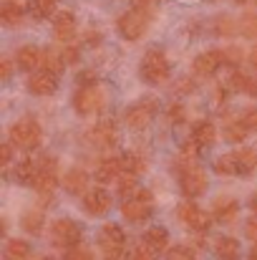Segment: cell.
<instances>
[{
  "instance_id": "1",
  "label": "cell",
  "mask_w": 257,
  "mask_h": 260,
  "mask_svg": "<svg viewBox=\"0 0 257 260\" xmlns=\"http://www.w3.org/2000/svg\"><path fill=\"white\" fill-rule=\"evenodd\" d=\"M174 172L179 177V187H181V194L194 200V197H202L209 187V179L204 170L197 165V157H189V154H179L174 159Z\"/></svg>"
},
{
  "instance_id": "2",
  "label": "cell",
  "mask_w": 257,
  "mask_h": 260,
  "mask_svg": "<svg viewBox=\"0 0 257 260\" xmlns=\"http://www.w3.org/2000/svg\"><path fill=\"white\" fill-rule=\"evenodd\" d=\"M139 74H141V81L149 84V86H162L164 81H169L171 66H169V61H167V56H164V51L149 48L144 53V61H141Z\"/></svg>"
},
{
  "instance_id": "3",
  "label": "cell",
  "mask_w": 257,
  "mask_h": 260,
  "mask_svg": "<svg viewBox=\"0 0 257 260\" xmlns=\"http://www.w3.org/2000/svg\"><path fill=\"white\" fill-rule=\"evenodd\" d=\"M8 137H10L13 147H18L23 152H35L41 147V142H43V129H41V124L35 119L25 116V119H18L10 126Z\"/></svg>"
},
{
  "instance_id": "4",
  "label": "cell",
  "mask_w": 257,
  "mask_h": 260,
  "mask_svg": "<svg viewBox=\"0 0 257 260\" xmlns=\"http://www.w3.org/2000/svg\"><path fill=\"white\" fill-rule=\"evenodd\" d=\"M152 18H154L152 8H131V10H126L124 15H119L116 28H119V33H121L126 41H139V38L149 30Z\"/></svg>"
},
{
  "instance_id": "5",
  "label": "cell",
  "mask_w": 257,
  "mask_h": 260,
  "mask_svg": "<svg viewBox=\"0 0 257 260\" xmlns=\"http://www.w3.org/2000/svg\"><path fill=\"white\" fill-rule=\"evenodd\" d=\"M157 111H159V101H157L154 96H141L139 101H134V104L126 106V111H124V124H126L129 129H134V132H141V129H146V126L154 121Z\"/></svg>"
},
{
  "instance_id": "6",
  "label": "cell",
  "mask_w": 257,
  "mask_h": 260,
  "mask_svg": "<svg viewBox=\"0 0 257 260\" xmlns=\"http://www.w3.org/2000/svg\"><path fill=\"white\" fill-rule=\"evenodd\" d=\"M56 184H58V159L51 157V154L35 159V182H33V187L38 189V194L51 200Z\"/></svg>"
},
{
  "instance_id": "7",
  "label": "cell",
  "mask_w": 257,
  "mask_h": 260,
  "mask_svg": "<svg viewBox=\"0 0 257 260\" xmlns=\"http://www.w3.org/2000/svg\"><path fill=\"white\" fill-rule=\"evenodd\" d=\"M81 238H84V228H81L76 220H71V217H58V220L51 225V243H53L56 248L68 250V248L79 245Z\"/></svg>"
},
{
  "instance_id": "8",
  "label": "cell",
  "mask_w": 257,
  "mask_h": 260,
  "mask_svg": "<svg viewBox=\"0 0 257 260\" xmlns=\"http://www.w3.org/2000/svg\"><path fill=\"white\" fill-rule=\"evenodd\" d=\"M106 106V91L98 86V84H88V86H79L76 96H74V109L88 116V114H96Z\"/></svg>"
},
{
  "instance_id": "9",
  "label": "cell",
  "mask_w": 257,
  "mask_h": 260,
  "mask_svg": "<svg viewBox=\"0 0 257 260\" xmlns=\"http://www.w3.org/2000/svg\"><path fill=\"white\" fill-rule=\"evenodd\" d=\"M86 139L96 147V149H111L119 144V132H116V121L114 119H103L96 126L88 129Z\"/></svg>"
},
{
  "instance_id": "10",
  "label": "cell",
  "mask_w": 257,
  "mask_h": 260,
  "mask_svg": "<svg viewBox=\"0 0 257 260\" xmlns=\"http://www.w3.org/2000/svg\"><path fill=\"white\" fill-rule=\"evenodd\" d=\"M176 217H179L189 230H194V233H207L209 225H212V217H209L202 207H197L194 202L179 205V207H176Z\"/></svg>"
},
{
  "instance_id": "11",
  "label": "cell",
  "mask_w": 257,
  "mask_h": 260,
  "mask_svg": "<svg viewBox=\"0 0 257 260\" xmlns=\"http://www.w3.org/2000/svg\"><path fill=\"white\" fill-rule=\"evenodd\" d=\"M225 61H227V53L219 51V48H212V51H204V53H199V56L194 58L192 71H194V76L207 79V76H212Z\"/></svg>"
},
{
  "instance_id": "12",
  "label": "cell",
  "mask_w": 257,
  "mask_h": 260,
  "mask_svg": "<svg viewBox=\"0 0 257 260\" xmlns=\"http://www.w3.org/2000/svg\"><path fill=\"white\" fill-rule=\"evenodd\" d=\"M56 88H58V76L51 74V71H46V69L33 71L28 76V91L33 96H51Z\"/></svg>"
},
{
  "instance_id": "13",
  "label": "cell",
  "mask_w": 257,
  "mask_h": 260,
  "mask_svg": "<svg viewBox=\"0 0 257 260\" xmlns=\"http://www.w3.org/2000/svg\"><path fill=\"white\" fill-rule=\"evenodd\" d=\"M84 207L88 215L101 217V215H106L111 210V194L103 187H93V189H88L84 194Z\"/></svg>"
},
{
  "instance_id": "14",
  "label": "cell",
  "mask_w": 257,
  "mask_h": 260,
  "mask_svg": "<svg viewBox=\"0 0 257 260\" xmlns=\"http://www.w3.org/2000/svg\"><path fill=\"white\" fill-rule=\"evenodd\" d=\"M121 215H124V220H129V222H146V220L154 215V207H152L149 200L134 197V200H126V202L121 205Z\"/></svg>"
},
{
  "instance_id": "15",
  "label": "cell",
  "mask_w": 257,
  "mask_h": 260,
  "mask_svg": "<svg viewBox=\"0 0 257 260\" xmlns=\"http://www.w3.org/2000/svg\"><path fill=\"white\" fill-rule=\"evenodd\" d=\"M76 15L71 10H61L53 20V36L61 41V43H71L76 38Z\"/></svg>"
},
{
  "instance_id": "16",
  "label": "cell",
  "mask_w": 257,
  "mask_h": 260,
  "mask_svg": "<svg viewBox=\"0 0 257 260\" xmlns=\"http://www.w3.org/2000/svg\"><path fill=\"white\" fill-rule=\"evenodd\" d=\"M230 157H232V167H235V174H242V177H247V174H252L257 170V149H252V147L235 149V152H230Z\"/></svg>"
},
{
  "instance_id": "17",
  "label": "cell",
  "mask_w": 257,
  "mask_h": 260,
  "mask_svg": "<svg viewBox=\"0 0 257 260\" xmlns=\"http://www.w3.org/2000/svg\"><path fill=\"white\" fill-rule=\"evenodd\" d=\"M240 215V202L235 197H217L212 205V217L219 222H235V217Z\"/></svg>"
},
{
  "instance_id": "18",
  "label": "cell",
  "mask_w": 257,
  "mask_h": 260,
  "mask_svg": "<svg viewBox=\"0 0 257 260\" xmlns=\"http://www.w3.org/2000/svg\"><path fill=\"white\" fill-rule=\"evenodd\" d=\"M15 63H18V69L33 74V71H38V66H43V51L35 46H23L15 53Z\"/></svg>"
},
{
  "instance_id": "19",
  "label": "cell",
  "mask_w": 257,
  "mask_h": 260,
  "mask_svg": "<svg viewBox=\"0 0 257 260\" xmlns=\"http://www.w3.org/2000/svg\"><path fill=\"white\" fill-rule=\"evenodd\" d=\"M61 184H63V189L68 192V194H86L88 192V174L84 170H79V167H74V170H68V172L63 174V179H61Z\"/></svg>"
},
{
  "instance_id": "20",
  "label": "cell",
  "mask_w": 257,
  "mask_h": 260,
  "mask_svg": "<svg viewBox=\"0 0 257 260\" xmlns=\"http://www.w3.org/2000/svg\"><path fill=\"white\" fill-rule=\"evenodd\" d=\"M124 243H126V235H124V230H121L119 225L108 222V225L101 228V233H98V245H101V250H103V248H119V245H124Z\"/></svg>"
},
{
  "instance_id": "21",
  "label": "cell",
  "mask_w": 257,
  "mask_h": 260,
  "mask_svg": "<svg viewBox=\"0 0 257 260\" xmlns=\"http://www.w3.org/2000/svg\"><path fill=\"white\" fill-rule=\"evenodd\" d=\"M23 15H25V8H23L20 3H15V0H5L3 8H0V20H3V25H8V28L20 25V23H23Z\"/></svg>"
},
{
  "instance_id": "22",
  "label": "cell",
  "mask_w": 257,
  "mask_h": 260,
  "mask_svg": "<svg viewBox=\"0 0 257 260\" xmlns=\"http://www.w3.org/2000/svg\"><path fill=\"white\" fill-rule=\"evenodd\" d=\"M5 260H30L33 258V248L28 240H20V238H13L5 243Z\"/></svg>"
},
{
  "instance_id": "23",
  "label": "cell",
  "mask_w": 257,
  "mask_h": 260,
  "mask_svg": "<svg viewBox=\"0 0 257 260\" xmlns=\"http://www.w3.org/2000/svg\"><path fill=\"white\" fill-rule=\"evenodd\" d=\"M199 147H209L214 139H217V129H214V124L212 121H197L194 126H192V134H189Z\"/></svg>"
},
{
  "instance_id": "24",
  "label": "cell",
  "mask_w": 257,
  "mask_h": 260,
  "mask_svg": "<svg viewBox=\"0 0 257 260\" xmlns=\"http://www.w3.org/2000/svg\"><path fill=\"white\" fill-rule=\"evenodd\" d=\"M121 172H124L121 170V157H106L96 170V179L98 182H114V179H119Z\"/></svg>"
},
{
  "instance_id": "25",
  "label": "cell",
  "mask_w": 257,
  "mask_h": 260,
  "mask_svg": "<svg viewBox=\"0 0 257 260\" xmlns=\"http://www.w3.org/2000/svg\"><path fill=\"white\" fill-rule=\"evenodd\" d=\"M217 260H240V243L235 238H219L214 243Z\"/></svg>"
},
{
  "instance_id": "26",
  "label": "cell",
  "mask_w": 257,
  "mask_h": 260,
  "mask_svg": "<svg viewBox=\"0 0 257 260\" xmlns=\"http://www.w3.org/2000/svg\"><path fill=\"white\" fill-rule=\"evenodd\" d=\"M144 240L162 253V250H167V245H169V230H167V228H159V225H157V228H149V230L144 233Z\"/></svg>"
},
{
  "instance_id": "27",
  "label": "cell",
  "mask_w": 257,
  "mask_h": 260,
  "mask_svg": "<svg viewBox=\"0 0 257 260\" xmlns=\"http://www.w3.org/2000/svg\"><path fill=\"white\" fill-rule=\"evenodd\" d=\"M63 66H66L63 53H58V51H53V48H43V69H46V71H51V74L61 76Z\"/></svg>"
},
{
  "instance_id": "28",
  "label": "cell",
  "mask_w": 257,
  "mask_h": 260,
  "mask_svg": "<svg viewBox=\"0 0 257 260\" xmlns=\"http://www.w3.org/2000/svg\"><path fill=\"white\" fill-rule=\"evenodd\" d=\"M20 225H23L25 233H30V235H41V230H43V225H46V217H43L41 210H30V212L23 215Z\"/></svg>"
},
{
  "instance_id": "29",
  "label": "cell",
  "mask_w": 257,
  "mask_h": 260,
  "mask_svg": "<svg viewBox=\"0 0 257 260\" xmlns=\"http://www.w3.org/2000/svg\"><path fill=\"white\" fill-rule=\"evenodd\" d=\"M121 170H124V172L139 174L146 170V162H144V157L136 154V152H124V154H121Z\"/></svg>"
},
{
  "instance_id": "30",
  "label": "cell",
  "mask_w": 257,
  "mask_h": 260,
  "mask_svg": "<svg viewBox=\"0 0 257 260\" xmlns=\"http://www.w3.org/2000/svg\"><path fill=\"white\" fill-rule=\"evenodd\" d=\"M15 179L20 184H30L35 182V159H23L18 167H15Z\"/></svg>"
},
{
  "instance_id": "31",
  "label": "cell",
  "mask_w": 257,
  "mask_h": 260,
  "mask_svg": "<svg viewBox=\"0 0 257 260\" xmlns=\"http://www.w3.org/2000/svg\"><path fill=\"white\" fill-rule=\"evenodd\" d=\"M56 3H58V0H28V8H30V13H33L38 20H43V18H51V15H53Z\"/></svg>"
},
{
  "instance_id": "32",
  "label": "cell",
  "mask_w": 257,
  "mask_h": 260,
  "mask_svg": "<svg viewBox=\"0 0 257 260\" xmlns=\"http://www.w3.org/2000/svg\"><path fill=\"white\" fill-rule=\"evenodd\" d=\"M116 192L119 197H129L131 192H136V174L134 172H121L116 179Z\"/></svg>"
},
{
  "instance_id": "33",
  "label": "cell",
  "mask_w": 257,
  "mask_h": 260,
  "mask_svg": "<svg viewBox=\"0 0 257 260\" xmlns=\"http://www.w3.org/2000/svg\"><path fill=\"white\" fill-rule=\"evenodd\" d=\"M247 129L240 124V121H235V124H227L225 126V132H222V137L227 139V142H232V144H237V142H245L247 139Z\"/></svg>"
},
{
  "instance_id": "34",
  "label": "cell",
  "mask_w": 257,
  "mask_h": 260,
  "mask_svg": "<svg viewBox=\"0 0 257 260\" xmlns=\"http://www.w3.org/2000/svg\"><path fill=\"white\" fill-rule=\"evenodd\" d=\"M131 260H159V250H157V248H152L146 240H141V243L134 248Z\"/></svg>"
},
{
  "instance_id": "35",
  "label": "cell",
  "mask_w": 257,
  "mask_h": 260,
  "mask_svg": "<svg viewBox=\"0 0 257 260\" xmlns=\"http://www.w3.org/2000/svg\"><path fill=\"white\" fill-rule=\"evenodd\" d=\"M240 33L245 38H257V13H247L240 20Z\"/></svg>"
},
{
  "instance_id": "36",
  "label": "cell",
  "mask_w": 257,
  "mask_h": 260,
  "mask_svg": "<svg viewBox=\"0 0 257 260\" xmlns=\"http://www.w3.org/2000/svg\"><path fill=\"white\" fill-rule=\"evenodd\" d=\"M250 74H245V71H240V69H235L232 74H230V79H227V84H230V88H235V91H245L247 88V84H250Z\"/></svg>"
},
{
  "instance_id": "37",
  "label": "cell",
  "mask_w": 257,
  "mask_h": 260,
  "mask_svg": "<svg viewBox=\"0 0 257 260\" xmlns=\"http://www.w3.org/2000/svg\"><path fill=\"white\" fill-rule=\"evenodd\" d=\"M63 260H96L93 258V253H91V248H86V245H74V248H68L66 253H63Z\"/></svg>"
},
{
  "instance_id": "38",
  "label": "cell",
  "mask_w": 257,
  "mask_h": 260,
  "mask_svg": "<svg viewBox=\"0 0 257 260\" xmlns=\"http://www.w3.org/2000/svg\"><path fill=\"white\" fill-rule=\"evenodd\" d=\"M167 260H197V253L189 245H174L167 253Z\"/></svg>"
},
{
  "instance_id": "39",
  "label": "cell",
  "mask_w": 257,
  "mask_h": 260,
  "mask_svg": "<svg viewBox=\"0 0 257 260\" xmlns=\"http://www.w3.org/2000/svg\"><path fill=\"white\" fill-rule=\"evenodd\" d=\"M247 132H257V109L255 106H250V109H245L242 114H240V119H237Z\"/></svg>"
},
{
  "instance_id": "40",
  "label": "cell",
  "mask_w": 257,
  "mask_h": 260,
  "mask_svg": "<svg viewBox=\"0 0 257 260\" xmlns=\"http://www.w3.org/2000/svg\"><path fill=\"white\" fill-rule=\"evenodd\" d=\"M103 260H129V253L124 245L119 248H103Z\"/></svg>"
},
{
  "instance_id": "41",
  "label": "cell",
  "mask_w": 257,
  "mask_h": 260,
  "mask_svg": "<svg viewBox=\"0 0 257 260\" xmlns=\"http://www.w3.org/2000/svg\"><path fill=\"white\" fill-rule=\"evenodd\" d=\"M0 162H3V167H8L13 162V142H5L0 147Z\"/></svg>"
},
{
  "instance_id": "42",
  "label": "cell",
  "mask_w": 257,
  "mask_h": 260,
  "mask_svg": "<svg viewBox=\"0 0 257 260\" xmlns=\"http://www.w3.org/2000/svg\"><path fill=\"white\" fill-rule=\"evenodd\" d=\"M184 114H187V109L181 106V104H174L169 109V119L174 124H179V121H184Z\"/></svg>"
},
{
  "instance_id": "43",
  "label": "cell",
  "mask_w": 257,
  "mask_h": 260,
  "mask_svg": "<svg viewBox=\"0 0 257 260\" xmlns=\"http://www.w3.org/2000/svg\"><path fill=\"white\" fill-rule=\"evenodd\" d=\"M214 28H217V33H225V36H232V20H230V18H217V23H214Z\"/></svg>"
},
{
  "instance_id": "44",
  "label": "cell",
  "mask_w": 257,
  "mask_h": 260,
  "mask_svg": "<svg viewBox=\"0 0 257 260\" xmlns=\"http://www.w3.org/2000/svg\"><path fill=\"white\" fill-rule=\"evenodd\" d=\"M245 233H247V238H250V240H255L257 243V212L247 220V222H245Z\"/></svg>"
},
{
  "instance_id": "45",
  "label": "cell",
  "mask_w": 257,
  "mask_h": 260,
  "mask_svg": "<svg viewBox=\"0 0 257 260\" xmlns=\"http://www.w3.org/2000/svg\"><path fill=\"white\" fill-rule=\"evenodd\" d=\"M61 53H63L66 63H76V61H79V51H76V48H66V51H61Z\"/></svg>"
},
{
  "instance_id": "46",
  "label": "cell",
  "mask_w": 257,
  "mask_h": 260,
  "mask_svg": "<svg viewBox=\"0 0 257 260\" xmlns=\"http://www.w3.org/2000/svg\"><path fill=\"white\" fill-rule=\"evenodd\" d=\"M0 74H3V79H10V74H13L10 58H3V63H0Z\"/></svg>"
},
{
  "instance_id": "47",
  "label": "cell",
  "mask_w": 257,
  "mask_h": 260,
  "mask_svg": "<svg viewBox=\"0 0 257 260\" xmlns=\"http://www.w3.org/2000/svg\"><path fill=\"white\" fill-rule=\"evenodd\" d=\"M245 93H247V96H252V99H257V76L250 79V84H247V88H245Z\"/></svg>"
},
{
  "instance_id": "48",
  "label": "cell",
  "mask_w": 257,
  "mask_h": 260,
  "mask_svg": "<svg viewBox=\"0 0 257 260\" xmlns=\"http://www.w3.org/2000/svg\"><path fill=\"white\" fill-rule=\"evenodd\" d=\"M225 53H227V61H230V63H237V61H240V56H242L237 48H227Z\"/></svg>"
},
{
  "instance_id": "49",
  "label": "cell",
  "mask_w": 257,
  "mask_h": 260,
  "mask_svg": "<svg viewBox=\"0 0 257 260\" xmlns=\"http://www.w3.org/2000/svg\"><path fill=\"white\" fill-rule=\"evenodd\" d=\"M247 61H250V66H252V69H257V46H255V48H252V51H250V56H247Z\"/></svg>"
},
{
  "instance_id": "50",
  "label": "cell",
  "mask_w": 257,
  "mask_h": 260,
  "mask_svg": "<svg viewBox=\"0 0 257 260\" xmlns=\"http://www.w3.org/2000/svg\"><path fill=\"white\" fill-rule=\"evenodd\" d=\"M250 210H252V212H257V192L250 197Z\"/></svg>"
},
{
  "instance_id": "51",
  "label": "cell",
  "mask_w": 257,
  "mask_h": 260,
  "mask_svg": "<svg viewBox=\"0 0 257 260\" xmlns=\"http://www.w3.org/2000/svg\"><path fill=\"white\" fill-rule=\"evenodd\" d=\"M250 260H257V243L252 245V250H250Z\"/></svg>"
},
{
  "instance_id": "52",
  "label": "cell",
  "mask_w": 257,
  "mask_h": 260,
  "mask_svg": "<svg viewBox=\"0 0 257 260\" xmlns=\"http://www.w3.org/2000/svg\"><path fill=\"white\" fill-rule=\"evenodd\" d=\"M235 3H247V0H235Z\"/></svg>"
},
{
  "instance_id": "53",
  "label": "cell",
  "mask_w": 257,
  "mask_h": 260,
  "mask_svg": "<svg viewBox=\"0 0 257 260\" xmlns=\"http://www.w3.org/2000/svg\"><path fill=\"white\" fill-rule=\"evenodd\" d=\"M41 260H56V258H41Z\"/></svg>"
},
{
  "instance_id": "54",
  "label": "cell",
  "mask_w": 257,
  "mask_h": 260,
  "mask_svg": "<svg viewBox=\"0 0 257 260\" xmlns=\"http://www.w3.org/2000/svg\"><path fill=\"white\" fill-rule=\"evenodd\" d=\"M255 3H257V0H255Z\"/></svg>"
}]
</instances>
